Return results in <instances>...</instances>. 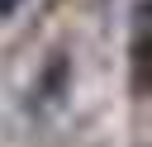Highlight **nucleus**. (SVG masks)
<instances>
[{
    "label": "nucleus",
    "instance_id": "obj_1",
    "mask_svg": "<svg viewBox=\"0 0 152 147\" xmlns=\"http://www.w3.org/2000/svg\"><path fill=\"white\" fill-rule=\"evenodd\" d=\"M128 57H133V85L152 90V0L133 9V33H128Z\"/></svg>",
    "mask_w": 152,
    "mask_h": 147
},
{
    "label": "nucleus",
    "instance_id": "obj_2",
    "mask_svg": "<svg viewBox=\"0 0 152 147\" xmlns=\"http://www.w3.org/2000/svg\"><path fill=\"white\" fill-rule=\"evenodd\" d=\"M19 5H24V0H0V19H10V14L19 9Z\"/></svg>",
    "mask_w": 152,
    "mask_h": 147
}]
</instances>
